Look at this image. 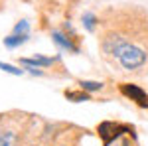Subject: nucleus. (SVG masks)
Returning <instances> with one entry per match:
<instances>
[{
	"mask_svg": "<svg viewBox=\"0 0 148 146\" xmlns=\"http://www.w3.org/2000/svg\"><path fill=\"white\" fill-rule=\"evenodd\" d=\"M97 132L103 140V146H113L121 136H125L126 132H132V126L121 123H113V121H105L97 126Z\"/></svg>",
	"mask_w": 148,
	"mask_h": 146,
	"instance_id": "1",
	"label": "nucleus"
},
{
	"mask_svg": "<svg viewBox=\"0 0 148 146\" xmlns=\"http://www.w3.org/2000/svg\"><path fill=\"white\" fill-rule=\"evenodd\" d=\"M116 59L121 61V65H123L125 69L132 71V69H138V67H142V65L146 63V53H144L140 47H136V45L125 44L123 49L119 51Z\"/></svg>",
	"mask_w": 148,
	"mask_h": 146,
	"instance_id": "2",
	"label": "nucleus"
},
{
	"mask_svg": "<svg viewBox=\"0 0 148 146\" xmlns=\"http://www.w3.org/2000/svg\"><path fill=\"white\" fill-rule=\"evenodd\" d=\"M121 93L125 95L126 99H130V101H134L138 107H142V109H148V95L144 89H140L138 85H132V83H121Z\"/></svg>",
	"mask_w": 148,
	"mask_h": 146,
	"instance_id": "3",
	"label": "nucleus"
},
{
	"mask_svg": "<svg viewBox=\"0 0 148 146\" xmlns=\"http://www.w3.org/2000/svg\"><path fill=\"white\" fill-rule=\"evenodd\" d=\"M51 38H53V42H56L61 49H67V51H71V53H79V47L71 42V40H75V38H69V36L57 32V30H53V32H51Z\"/></svg>",
	"mask_w": 148,
	"mask_h": 146,
	"instance_id": "4",
	"label": "nucleus"
},
{
	"mask_svg": "<svg viewBox=\"0 0 148 146\" xmlns=\"http://www.w3.org/2000/svg\"><path fill=\"white\" fill-rule=\"evenodd\" d=\"M56 59H51V57H42V56H34V57H22L20 59V63L26 65V67H47V65H51Z\"/></svg>",
	"mask_w": 148,
	"mask_h": 146,
	"instance_id": "5",
	"label": "nucleus"
},
{
	"mask_svg": "<svg viewBox=\"0 0 148 146\" xmlns=\"http://www.w3.org/2000/svg\"><path fill=\"white\" fill-rule=\"evenodd\" d=\"M28 40V36H18V34H12L8 36V38H4V45L6 47H10V49H14V47H18V45H22L24 42Z\"/></svg>",
	"mask_w": 148,
	"mask_h": 146,
	"instance_id": "6",
	"label": "nucleus"
},
{
	"mask_svg": "<svg viewBox=\"0 0 148 146\" xmlns=\"http://www.w3.org/2000/svg\"><path fill=\"white\" fill-rule=\"evenodd\" d=\"M65 99L75 101V103L89 101V93H85V91H65Z\"/></svg>",
	"mask_w": 148,
	"mask_h": 146,
	"instance_id": "7",
	"label": "nucleus"
},
{
	"mask_svg": "<svg viewBox=\"0 0 148 146\" xmlns=\"http://www.w3.org/2000/svg\"><path fill=\"white\" fill-rule=\"evenodd\" d=\"M79 87L81 91H85V93H93V91H99L103 87L101 81H87V79H83V81H79Z\"/></svg>",
	"mask_w": 148,
	"mask_h": 146,
	"instance_id": "8",
	"label": "nucleus"
},
{
	"mask_svg": "<svg viewBox=\"0 0 148 146\" xmlns=\"http://www.w3.org/2000/svg\"><path fill=\"white\" fill-rule=\"evenodd\" d=\"M14 144H16V134L12 130L0 132V146H14Z\"/></svg>",
	"mask_w": 148,
	"mask_h": 146,
	"instance_id": "9",
	"label": "nucleus"
},
{
	"mask_svg": "<svg viewBox=\"0 0 148 146\" xmlns=\"http://www.w3.org/2000/svg\"><path fill=\"white\" fill-rule=\"evenodd\" d=\"M95 24H97L95 14H91V12H85V14H83V26H85L89 32H93V30H95Z\"/></svg>",
	"mask_w": 148,
	"mask_h": 146,
	"instance_id": "10",
	"label": "nucleus"
},
{
	"mask_svg": "<svg viewBox=\"0 0 148 146\" xmlns=\"http://www.w3.org/2000/svg\"><path fill=\"white\" fill-rule=\"evenodd\" d=\"M0 69L4 73H10V75H22L24 73V69H18V67H14V65H10V63H4V61H0Z\"/></svg>",
	"mask_w": 148,
	"mask_h": 146,
	"instance_id": "11",
	"label": "nucleus"
},
{
	"mask_svg": "<svg viewBox=\"0 0 148 146\" xmlns=\"http://www.w3.org/2000/svg\"><path fill=\"white\" fill-rule=\"evenodd\" d=\"M26 32H28V22H18L16 24V26H14V34H18V36H28L26 34Z\"/></svg>",
	"mask_w": 148,
	"mask_h": 146,
	"instance_id": "12",
	"label": "nucleus"
},
{
	"mask_svg": "<svg viewBox=\"0 0 148 146\" xmlns=\"http://www.w3.org/2000/svg\"><path fill=\"white\" fill-rule=\"evenodd\" d=\"M113 146H130V140H128V138H125V136H121V138H119Z\"/></svg>",
	"mask_w": 148,
	"mask_h": 146,
	"instance_id": "13",
	"label": "nucleus"
}]
</instances>
